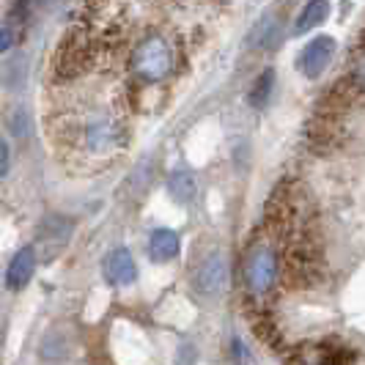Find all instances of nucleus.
Returning a JSON list of instances; mask_svg holds the SVG:
<instances>
[{
    "instance_id": "nucleus-1",
    "label": "nucleus",
    "mask_w": 365,
    "mask_h": 365,
    "mask_svg": "<svg viewBox=\"0 0 365 365\" xmlns=\"http://www.w3.org/2000/svg\"><path fill=\"white\" fill-rule=\"evenodd\" d=\"M72 140L86 157H115L127 146V127L118 115L105 108H93L83 118L72 121Z\"/></svg>"
},
{
    "instance_id": "nucleus-2",
    "label": "nucleus",
    "mask_w": 365,
    "mask_h": 365,
    "mask_svg": "<svg viewBox=\"0 0 365 365\" xmlns=\"http://www.w3.org/2000/svg\"><path fill=\"white\" fill-rule=\"evenodd\" d=\"M132 72L143 83H160L173 72V50L163 36L143 38L132 53Z\"/></svg>"
},
{
    "instance_id": "nucleus-3",
    "label": "nucleus",
    "mask_w": 365,
    "mask_h": 365,
    "mask_svg": "<svg viewBox=\"0 0 365 365\" xmlns=\"http://www.w3.org/2000/svg\"><path fill=\"white\" fill-rule=\"evenodd\" d=\"M280 272V261H277V250L269 242H258L253 250L245 258V283L253 294H267L274 286Z\"/></svg>"
},
{
    "instance_id": "nucleus-4",
    "label": "nucleus",
    "mask_w": 365,
    "mask_h": 365,
    "mask_svg": "<svg viewBox=\"0 0 365 365\" xmlns=\"http://www.w3.org/2000/svg\"><path fill=\"white\" fill-rule=\"evenodd\" d=\"M93 61V44L91 38L80 31H74L72 36L63 38V44L55 53V74L58 77H77L88 69Z\"/></svg>"
},
{
    "instance_id": "nucleus-5",
    "label": "nucleus",
    "mask_w": 365,
    "mask_h": 365,
    "mask_svg": "<svg viewBox=\"0 0 365 365\" xmlns=\"http://www.w3.org/2000/svg\"><path fill=\"white\" fill-rule=\"evenodd\" d=\"M332 55H335V38L319 36L311 44H305V50L297 58V66L305 77H322V72L332 63Z\"/></svg>"
},
{
    "instance_id": "nucleus-6",
    "label": "nucleus",
    "mask_w": 365,
    "mask_h": 365,
    "mask_svg": "<svg viewBox=\"0 0 365 365\" xmlns=\"http://www.w3.org/2000/svg\"><path fill=\"white\" fill-rule=\"evenodd\" d=\"M195 289L203 297H217L228 289V261L222 256H209L195 272Z\"/></svg>"
},
{
    "instance_id": "nucleus-7",
    "label": "nucleus",
    "mask_w": 365,
    "mask_h": 365,
    "mask_svg": "<svg viewBox=\"0 0 365 365\" xmlns=\"http://www.w3.org/2000/svg\"><path fill=\"white\" fill-rule=\"evenodd\" d=\"M74 225L69 217H44V222L38 225V234H36V242L38 247H44V258H53L55 253H61L63 250V245L69 242L72 237Z\"/></svg>"
},
{
    "instance_id": "nucleus-8",
    "label": "nucleus",
    "mask_w": 365,
    "mask_h": 365,
    "mask_svg": "<svg viewBox=\"0 0 365 365\" xmlns=\"http://www.w3.org/2000/svg\"><path fill=\"white\" fill-rule=\"evenodd\" d=\"M102 272H105V280H108L110 286L121 289V286H132V283H135L138 267H135V258H132L129 250H113V253L105 258Z\"/></svg>"
},
{
    "instance_id": "nucleus-9",
    "label": "nucleus",
    "mask_w": 365,
    "mask_h": 365,
    "mask_svg": "<svg viewBox=\"0 0 365 365\" xmlns=\"http://www.w3.org/2000/svg\"><path fill=\"white\" fill-rule=\"evenodd\" d=\"M36 272V250L34 247H22L17 250V256L11 258L9 269H6V286L11 292H19L31 283V277Z\"/></svg>"
},
{
    "instance_id": "nucleus-10",
    "label": "nucleus",
    "mask_w": 365,
    "mask_h": 365,
    "mask_svg": "<svg viewBox=\"0 0 365 365\" xmlns=\"http://www.w3.org/2000/svg\"><path fill=\"white\" fill-rule=\"evenodd\" d=\"M182 250V242H179V234L170 231V228H157L151 237H148V256L157 264H165V261H173Z\"/></svg>"
},
{
    "instance_id": "nucleus-11",
    "label": "nucleus",
    "mask_w": 365,
    "mask_h": 365,
    "mask_svg": "<svg viewBox=\"0 0 365 365\" xmlns=\"http://www.w3.org/2000/svg\"><path fill=\"white\" fill-rule=\"evenodd\" d=\"M329 14V3L327 0H313L308 6H302L299 17L294 22V34H308L311 28H316L319 22H324V17Z\"/></svg>"
},
{
    "instance_id": "nucleus-12",
    "label": "nucleus",
    "mask_w": 365,
    "mask_h": 365,
    "mask_svg": "<svg viewBox=\"0 0 365 365\" xmlns=\"http://www.w3.org/2000/svg\"><path fill=\"white\" fill-rule=\"evenodd\" d=\"M195 176L190 170H173L168 176V192L176 198L179 203H190L195 198Z\"/></svg>"
},
{
    "instance_id": "nucleus-13",
    "label": "nucleus",
    "mask_w": 365,
    "mask_h": 365,
    "mask_svg": "<svg viewBox=\"0 0 365 365\" xmlns=\"http://www.w3.org/2000/svg\"><path fill=\"white\" fill-rule=\"evenodd\" d=\"M280 38V19L274 17V14H267V17L258 22V28L253 31V47H269Z\"/></svg>"
},
{
    "instance_id": "nucleus-14",
    "label": "nucleus",
    "mask_w": 365,
    "mask_h": 365,
    "mask_svg": "<svg viewBox=\"0 0 365 365\" xmlns=\"http://www.w3.org/2000/svg\"><path fill=\"white\" fill-rule=\"evenodd\" d=\"M272 86H274V72L272 69H267V72L261 74L256 83H253L250 105H253V108H264V105L269 102V96H272Z\"/></svg>"
},
{
    "instance_id": "nucleus-15",
    "label": "nucleus",
    "mask_w": 365,
    "mask_h": 365,
    "mask_svg": "<svg viewBox=\"0 0 365 365\" xmlns=\"http://www.w3.org/2000/svg\"><path fill=\"white\" fill-rule=\"evenodd\" d=\"M6 124L9 129L17 135V138H25L28 132H31V118H28V113L22 108H11L9 110V115H6Z\"/></svg>"
},
{
    "instance_id": "nucleus-16",
    "label": "nucleus",
    "mask_w": 365,
    "mask_h": 365,
    "mask_svg": "<svg viewBox=\"0 0 365 365\" xmlns=\"http://www.w3.org/2000/svg\"><path fill=\"white\" fill-rule=\"evenodd\" d=\"M349 83H351V91H365V50L357 55V61L351 63Z\"/></svg>"
},
{
    "instance_id": "nucleus-17",
    "label": "nucleus",
    "mask_w": 365,
    "mask_h": 365,
    "mask_svg": "<svg viewBox=\"0 0 365 365\" xmlns=\"http://www.w3.org/2000/svg\"><path fill=\"white\" fill-rule=\"evenodd\" d=\"M14 28L11 25H0V53H6V50H11V44H14Z\"/></svg>"
},
{
    "instance_id": "nucleus-18",
    "label": "nucleus",
    "mask_w": 365,
    "mask_h": 365,
    "mask_svg": "<svg viewBox=\"0 0 365 365\" xmlns=\"http://www.w3.org/2000/svg\"><path fill=\"white\" fill-rule=\"evenodd\" d=\"M9 168H11V154H9V146H6V140L0 138V179L9 173Z\"/></svg>"
}]
</instances>
